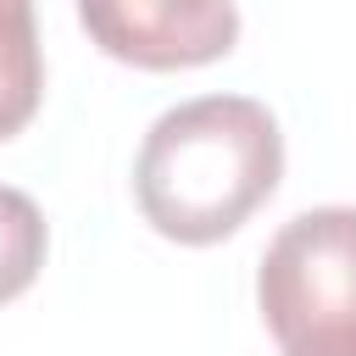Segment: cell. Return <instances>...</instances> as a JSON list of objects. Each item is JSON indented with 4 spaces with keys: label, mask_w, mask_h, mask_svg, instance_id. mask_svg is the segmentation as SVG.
Returning a JSON list of instances; mask_svg holds the SVG:
<instances>
[{
    "label": "cell",
    "mask_w": 356,
    "mask_h": 356,
    "mask_svg": "<svg viewBox=\"0 0 356 356\" xmlns=\"http://www.w3.org/2000/svg\"><path fill=\"white\" fill-rule=\"evenodd\" d=\"M261 323L284 356H356V206H312L261 250Z\"/></svg>",
    "instance_id": "2"
},
{
    "label": "cell",
    "mask_w": 356,
    "mask_h": 356,
    "mask_svg": "<svg viewBox=\"0 0 356 356\" xmlns=\"http://www.w3.org/2000/svg\"><path fill=\"white\" fill-rule=\"evenodd\" d=\"M44 95V56L33 0H0V139L22 134Z\"/></svg>",
    "instance_id": "4"
},
{
    "label": "cell",
    "mask_w": 356,
    "mask_h": 356,
    "mask_svg": "<svg viewBox=\"0 0 356 356\" xmlns=\"http://www.w3.org/2000/svg\"><path fill=\"white\" fill-rule=\"evenodd\" d=\"M78 22L111 61L145 72L206 67L239 39L234 0H78Z\"/></svg>",
    "instance_id": "3"
},
{
    "label": "cell",
    "mask_w": 356,
    "mask_h": 356,
    "mask_svg": "<svg viewBox=\"0 0 356 356\" xmlns=\"http://www.w3.org/2000/svg\"><path fill=\"white\" fill-rule=\"evenodd\" d=\"M44 267V211L33 195L0 184V306L17 300Z\"/></svg>",
    "instance_id": "5"
},
{
    "label": "cell",
    "mask_w": 356,
    "mask_h": 356,
    "mask_svg": "<svg viewBox=\"0 0 356 356\" xmlns=\"http://www.w3.org/2000/svg\"><path fill=\"white\" fill-rule=\"evenodd\" d=\"M278 117L250 95H200L150 122L134 161V200L156 234L217 245L278 189Z\"/></svg>",
    "instance_id": "1"
}]
</instances>
